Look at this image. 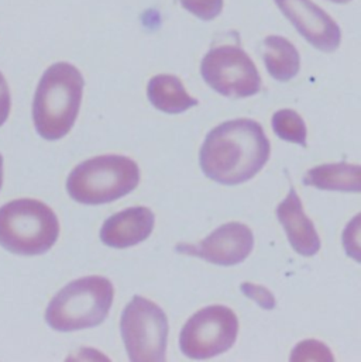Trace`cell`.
Wrapping results in <instances>:
<instances>
[{
    "label": "cell",
    "mask_w": 361,
    "mask_h": 362,
    "mask_svg": "<svg viewBox=\"0 0 361 362\" xmlns=\"http://www.w3.org/2000/svg\"><path fill=\"white\" fill-rule=\"evenodd\" d=\"M237 334L236 313L226 306H209L196 312L183 326L180 351L190 360H209L230 350Z\"/></svg>",
    "instance_id": "52a82bcc"
},
{
    "label": "cell",
    "mask_w": 361,
    "mask_h": 362,
    "mask_svg": "<svg viewBox=\"0 0 361 362\" xmlns=\"http://www.w3.org/2000/svg\"><path fill=\"white\" fill-rule=\"evenodd\" d=\"M273 129L281 140L306 147V124L295 110H278L273 116Z\"/></svg>",
    "instance_id": "2e32d148"
},
{
    "label": "cell",
    "mask_w": 361,
    "mask_h": 362,
    "mask_svg": "<svg viewBox=\"0 0 361 362\" xmlns=\"http://www.w3.org/2000/svg\"><path fill=\"white\" fill-rule=\"evenodd\" d=\"M84 86L82 74L68 62H57L42 74L33 102V122L40 137L55 141L71 132L79 113Z\"/></svg>",
    "instance_id": "7a4b0ae2"
},
{
    "label": "cell",
    "mask_w": 361,
    "mask_h": 362,
    "mask_svg": "<svg viewBox=\"0 0 361 362\" xmlns=\"http://www.w3.org/2000/svg\"><path fill=\"white\" fill-rule=\"evenodd\" d=\"M140 182L139 165L123 156L91 158L69 174L68 194L82 204H105L133 192Z\"/></svg>",
    "instance_id": "5b68a950"
},
{
    "label": "cell",
    "mask_w": 361,
    "mask_h": 362,
    "mask_svg": "<svg viewBox=\"0 0 361 362\" xmlns=\"http://www.w3.org/2000/svg\"><path fill=\"white\" fill-rule=\"evenodd\" d=\"M253 247V231L246 224L233 221L220 226L197 244L177 245V251L220 267H233L243 262L251 254Z\"/></svg>",
    "instance_id": "9c48e42d"
},
{
    "label": "cell",
    "mask_w": 361,
    "mask_h": 362,
    "mask_svg": "<svg viewBox=\"0 0 361 362\" xmlns=\"http://www.w3.org/2000/svg\"><path fill=\"white\" fill-rule=\"evenodd\" d=\"M302 360H329L333 361V356L329 349L319 341L309 340L297 346L292 351L291 361H302Z\"/></svg>",
    "instance_id": "ac0fdd59"
},
{
    "label": "cell",
    "mask_w": 361,
    "mask_h": 362,
    "mask_svg": "<svg viewBox=\"0 0 361 362\" xmlns=\"http://www.w3.org/2000/svg\"><path fill=\"white\" fill-rule=\"evenodd\" d=\"M264 62L268 74L275 81L288 82L299 72L301 55L287 38L268 35L264 40Z\"/></svg>",
    "instance_id": "5bb4252c"
},
{
    "label": "cell",
    "mask_w": 361,
    "mask_h": 362,
    "mask_svg": "<svg viewBox=\"0 0 361 362\" xmlns=\"http://www.w3.org/2000/svg\"><path fill=\"white\" fill-rule=\"evenodd\" d=\"M59 235L57 214L35 199H17L0 207V245L16 255L50 251Z\"/></svg>",
    "instance_id": "277c9868"
},
{
    "label": "cell",
    "mask_w": 361,
    "mask_h": 362,
    "mask_svg": "<svg viewBox=\"0 0 361 362\" xmlns=\"http://www.w3.org/2000/svg\"><path fill=\"white\" fill-rule=\"evenodd\" d=\"M120 329L130 361H166L168 319L159 305L134 296L123 310Z\"/></svg>",
    "instance_id": "8992f818"
},
{
    "label": "cell",
    "mask_w": 361,
    "mask_h": 362,
    "mask_svg": "<svg viewBox=\"0 0 361 362\" xmlns=\"http://www.w3.org/2000/svg\"><path fill=\"white\" fill-rule=\"evenodd\" d=\"M277 217L287 231L291 247L304 257H312L321 250V238L312 223L302 209V202L291 189L288 196L278 204Z\"/></svg>",
    "instance_id": "7c38bea8"
},
{
    "label": "cell",
    "mask_w": 361,
    "mask_h": 362,
    "mask_svg": "<svg viewBox=\"0 0 361 362\" xmlns=\"http://www.w3.org/2000/svg\"><path fill=\"white\" fill-rule=\"evenodd\" d=\"M271 146L261 124L236 119L214 127L200 148L203 174L222 185H240L254 178L267 164Z\"/></svg>",
    "instance_id": "6da1fadb"
},
{
    "label": "cell",
    "mask_w": 361,
    "mask_h": 362,
    "mask_svg": "<svg viewBox=\"0 0 361 362\" xmlns=\"http://www.w3.org/2000/svg\"><path fill=\"white\" fill-rule=\"evenodd\" d=\"M241 292L253 299L254 302H257L261 308L264 309H274L275 308V298L274 295L264 286H258V285H254V284H250V282H246L241 285Z\"/></svg>",
    "instance_id": "d6986e66"
},
{
    "label": "cell",
    "mask_w": 361,
    "mask_h": 362,
    "mask_svg": "<svg viewBox=\"0 0 361 362\" xmlns=\"http://www.w3.org/2000/svg\"><path fill=\"white\" fill-rule=\"evenodd\" d=\"M360 173V165H352L348 163L325 164L312 168L304 178V183L321 190L359 193L361 189Z\"/></svg>",
    "instance_id": "9a60e30c"
},
{
    "label": "cell",
    "mask_w": 361,
    "mask_h": 362,
    "mask_svg": "<svg viewBox=\"0 0 361 362\" xmlns=\"http://www.w3.org/2000/svg\"><path fill=\"white\" fill-rule=\"evenodd\" d=\"M115 289L103 276H85L64 286L45 310L47 325L57 332L68 333L99 326L113 303Z\"/></svg>",
    "instance_id": "3957f363"
},
{
    "label": "cell",
    "mask_w": 361,
    "mask_h": 362,
    "mask_svg": "<svg viewBox=\"0 0 361 362\" xmlns=\"http://www.w3.org/2000/svg\"><path fill=\"white\" fill-rule=\"evenodd\" d=\"M329 1H333V3H339V4H346V3H349V1H352V0H329Z\"/></svg>",
    "instance_id": "7402d4cb"
},
{
    "label": "cell",
    "mask_w": 361,
    "mask_h": 362,
    "mask_svg": "<svg viewBox=\"0 0 361 362\" xmlns=\"http://www.w3.org/2000/svg\"><path fill=\"white\" fill-rule=\"evenodd\" d=\"M156 217L149 207H129L109 217L101 230V240L112 248H129L147 240Z\"/></svg>",
    "instance_id": "8fae6325"
},
{
    "label": "cell",
    "mask_w": 361,
    "mask_h": 362,
    "mask_svg": "<svg viewBox=\"0 0 361 362\" xmlns=\"http://www.w3.org/2000/svg\"><path fill=\"white\" fill-rule=\"evenodd\" d=\"M3 185V156L0 154V189Z\"/></svg>",
    "instance_id": "44dd1931"
},
{
    "label": "cell",
    "mask_w": 361,
    "mask_h": 362,
    "mask_svg": "<svg viewBox=\"0 0 361 362\" xmlns=\"http://www.w3.org/2000/svg\"><path fill=\"white\" fill-rule=\"evenodd\" d=\"M200 75L213 90L227 98H248L261 89L256 64L236 45L212 48L200 62Z\"/></svg>",
    "instance_id": "ba28073f"
},
{
    "label": "cell",
    "mask_w": 361,
    "mask_h": 362,
    "mask_svg": "<svg viewBox=\"0 0 361 362\" xmlns=\"http://www.w3.org/2000/svg\"><path fill=\"white\" fill-rule=\"evenodd\" d=\"M10 107H11V98H10L8 85L3 74L0 72V127L7 122L10 115Z\"/></svg>",
    "instance_id": "ffe728a7"
},
{
    "label": "cell",
    "mask_w": 361,
    "mask_h": 362,
    "mask_svg": "<svg viewBox=\"0 0 361 362\" xmlns=\"http://www.w3.org/2000/svg\"><path fill=\"white\" fill-rule=\"evenodd\" d=\"M180 4L200 20L210 21L223 10V0H180Z\"/></svg>",
    "instance_id": "e0dca14e"
},
{
    "label": "cell",
    "mask_w": 361,
    "mask_h": 362,
    "mask_svg": "<svg viewBox=\"0 0 361 362\" xmlns=\"http://www.w3.org/2000/svg\"><path fill=\"white\" fill-rule=\"evenodd\" d=\"M147 95L156 109L168 115H180L197 105V99L186 92L183 83L174 75H157L151 78Z\"/></svg>",
    "instance_id": "4fadbf2b"
},
{
    "label": "cell",
    "mask_w": 361,
    "mask_h": 362,
    "mask_svg": "<svg viewBox=\"0 0 361 362\" xmlns=\"http://www.w3.org/2000/svg\"><path fill=\"white\" fill-rule=\"evenodd\" d=\"M282 14L315 48L333 52L342 42L339 24L312 0H275Z\"/></svg>",
    "instance_id": "30bf717a"
}]
</instances>
